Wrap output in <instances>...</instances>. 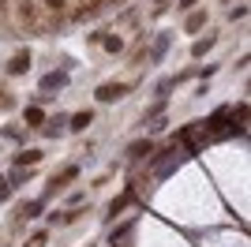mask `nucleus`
Here are the masks:
<instances>
[{"instance_id": "nucleus-6", "label": "nucleus", "mask_w": 251, "mask_h": 247, "mask_svg": "<svg viewBox=\"0 0 251 247\" xmlns=\"http://www.w3.org/2000/svg\"><path fill=\"white\" fill-rule=\"evenodd\" d=\"M147 154H154V146H150L147 139H139V143H131V150H127V157H135V161H139V157H147Z\"/></svg>"}, {"instance_id": "nucleus-14", "label": "nucleus", "mask_w": 251, "mask_h": 247, "mask_svg": "<svg viewBox=\"0 0 251 247\" xmlns=\"http://www.w3.org/2000/svg\"><path fill=\"white\" fill-rule=\"evenodd\" d=\"M210 45H214V38H202V41H195V45H191V56H202V52H206Z\"/></svg>"}, {"instance_id": "nucleus-11", "label": "nucleus", "mask_w": 251, "mask_h": 247, "mask_svg": "<svg viewBox=\"0 0 251 247\" xmlns=\"http://www.w3.org/2000/svg\"><path fill=\"white\" fill-rule=\"evenodd\" d=\"M64 124H68V116H60V113H56V116L49 120V127H45V135H60V131H64Z\"/></svg>"}, {"instance_id": "nucleus-10", "label": "nucleus", "mask_w": 251, "mask_h": 247, "mask_svg": "<svg viewBox=\"0 0 251 247\" xmlns=\"http://www.w3.org/2000/svg\"><path fill=\"white\" fill-rule=\"evenodd\" d=\"M42 206H45V198H30V202L23 206V217H38V214H42Z\"/></svg>"}, {"instance_id": "nucleus-17", "label": "nucleus", "mask_w": 251, "mask_h": 247, "mask_svg": "<svg viewBox=\"0 0 251 247\" xmlns=\"http://www.w3.org/2000/svg\"><path fill=\"white\" fill-rule=\"evenodd\" d=\"M131 225H135V221H127V225H120V228H116V232H113V244H116V240H124L127 232H131Z\"/></svg>"}, {"instance_id": "nucleus-22", "label": "nucleus", "mask_w": 251, "mask_h": 247, "mask_svg": "<svg viewBox=\"0 0 251 247\" xmlns=\"http://www.w3.org/2000/svg\"><path fill=\"white\" fill-rule=\"evenodd\" d=\"M191 4H195V0H180V8H191Z\"/></svg>"}, {"instance_id": "nucleus-21", "label": "nucleus", "mask_w": 251, "mask_h": 247, "mask_svg": "<svg viewBox=\"0 0 251 247\" xmlns=\"http://www.w3.org/2000/svg\"><path fill=\"white\" fill-rule=\"evenodd\" d=\"M45 4H49V8H60V4H64V0H45Z\"/></svg>"}, {"instance_id": "nucleus-4", "label": "nucleus", "mask_w": 251, "mask_h": 247, "mask_svg": "<svg viewBox=\"0 0 251 247\" xmlns=\"http://www.w3.org/2000/svg\"><path fill=\"white\" fill-rule=\"evenodd\" d=\"M127 86L124 82H105V86H98V101H116V98H124Z\"/></svg>"}, {"instance_id": "nucleus-9", "label": "nucleus", "mask_w": 251, "mask_h": 247, "mask_svg": "<svg viewBox=\"0 0 251 247\" xmlns=\"http://www.w3.org/2000/svg\"><path fill=\"white\" fill-rule=\"evenodd\" d=\"M165 49H169V34H161V38L154 41V49H150V60H161V56H165Z\"/></svg>"}, {"instance_id": "nucleus-19", "label": "nucleus", "mask_w": 251, "mask_h": 247, "mask_svg": "<svg viewBox=\"0 0 251 247\" xmlns=\"http://www.w3.org/2000/svg\"><path fill=\"white\" fill-rule=\"evenodd\" d=\"M11 195V184H8V180H4V176H0V202H4V198H8Z\"/></svg>"}, {"instance_id": "nucleus-15", "label": "nucleus", "mask_w": 251, "mask_h": 247, "mask_svg": "<svg viewBox=\"0 0 251 247\" xmlns=\"http://www.w3.org/2000/svg\"><path fill=\"white\" fill-rule=\"evenodd\" d=\"M127 198H131V191H127V195H120V198H116V202L109 206V214L116 217V214H120V210H124V206H127Z\"/></svg>"}, {"instance_id": "nucleus-16", "label": "nucleus", "mask_w": 251, "mask_h": 247, "mask_svg": "<svg viewBox=\"0 0 251 247\" xmlns=\"http://www.w3.org/2000/svg\"><path fill=\"white\" fill-rule=\"evenodd\" d=\"M173 86H176V79H161V82H157V94H161V98H165V94L173 90Z\"/></svg>"}, {"instance_id": "nucleus-18", "label": "nucleus", "mask_w": 251, "mask_h": 247, "mask_svg": "<svg viewBox=\"0 0 251 247\" xmlns=\"http://www.w3.org/2000/svg\"><path fill=\"white\" fill-rule=\"evenodd\" d=\"M23 247H45V232H38V236H30Z\"/></svg>"}, {"instance_id": "nucleus-7", "label": "nucleus", "mask_w": 251, "mask_h": 247, "mask_svg": "<svg viewBox=\"0 0 251 247\" xmlns=\"http://www.w3.org/2000/svg\"><path fill=\"white\" fill-rule=\"evenodd\" d=\"M42 161V150H23L19 157H15V165H19V169H26V165H38Z\"/></svg>"}, {"instance_id": "nucleus-1", "label": "nucleus", "mask_w": 251, "mask_h": 247, "mask_svg": "<svg viewBox=\"0 0 251 247\" xmlns=\"http://www.w3.org/2000/svg\"><path fill=\"white\" fill-rule=\"evenodd\" d=\"M184 157H188V154H180L176 146H169V150H165L161 157H154V161H150V169H154L157 176H169V173H173V169H176L180 161H184Z\"/></svg>"}, {"instance_id": "nucleus-20", "label": "nucleus", "mask_w": 251, "mask_h": 247, "mask_svg": "<svg viewBox=\"0 0 251 247\" xmlns=\"http://www.w3.org/2000/svg\"><path fill=\"white\" fill-rule=\"evenodd\" d=\"M105 49H109V52H120V38H105Z\"/></svg>"}, {"instance_id": "nucleus-12", "label": "nucleus", "mask_w": 251, "mask_h": 247, "mask_svg": "<svg viewBox=\"0 0 251 247\" xmlns=\"http://www.w3.org/2000/svg\"><path fill=\"white\" fill-rule=\"evenodd\" d=\"M199 26H206V11H195V15L188 19V34H195Z\"/></svg>"}, {"instance_id": "nucleus-13", "label": "nucleus", "mask_w": 251, "mask_h": 247, "mask_svg": "<svg viewBox=\"0 0 251 247\" xmlns=\"http://www.w3.org/2000/svg\"><path fill=\"white\" fill-rule=\"evenodd\" d=\"M42 120H45V113L38 109V105H30V109H26V124H30V127H38Z\"/></svg>"}, {"instance_id": "nucleus-3", "label": "nucleus", "mask_w": 251, "mask_h": 247, "mask_svg": "<svg viewBox=\"0 0 251 247\" xmlns=\"http://www.w3.org/2000/svg\"><path fill=\"white\" fill-rule=\"evenodd\" d=\"M75 176H79V169H75V165H68V169H64V173L60 176H52V180H49V191H45V202H49V195H56V191H60V187L64 184H68V180H75Z\"/></svg>"}, {"instance_id": "nucleus-2", "label": "nucleus", "mask_w": 251, "mask_h": 247, "mask_svg": "<svg viewBox=\"0 0 251 247\" xmlns=\"http://www.w3.org/2000/svg\"><path fill=\"white\" fill-rule=\"evenodd\" d=\"M38 86H42V94H49V98H52V90H64V86H68V72H49V75H42V82H38Z\"/></svg>"}, {"instance_id": "nucleus-8", "label": "nucleus", "mask_w": 251, "mask_h": 247, "mask_svg": "<svg viewBox=\"0 0 251 247\" xmlns=\"http://www.w3.org/2000/svg\"><path fill=\"white\" fill-rule=\"evenodd\" d=\"M94 120V113H75L72 120H68V127H72V131H86V124Z\"/></svg>"}, {"instance_id": "nucleus-5", "label": "nucleus", "mask_w": 251, "mask_h": 247, "mask_svg": "<svg viewBox=\"0 0 251 247\" xmlns=\"http://www.w3.org/2000/svg\"><path fill=\"white\" fill-rule=\"evenodd\" d=\"M26 68H30V52H15L11 64H8V75H23Z\"/></svg>"}]
</instances>
